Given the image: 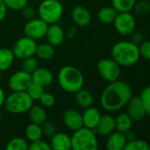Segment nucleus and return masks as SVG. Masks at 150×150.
I'll use <instances>...</instances> for the list:
<instances>
[{"instance_id": "nucleus-21", "label": "nucleus", "mask_w": 150, "mask_h": 150, "mask_svg": "<svg viewBox=\"0 0 150 150\" xmlns=\"http://www.w3.org/2000/svg\"><path fill=\"white\" fill-rule=\"evenodd\" d=\"M74 99L75 103L78 106L82 109H87L93 106L94 103V97L90 91L85 88H81L76 93H74Z\"/></svg>"}, {"instance_id": "nucleus-7", "label": "nucleus", "mask_w": 150, "mask_h": 150, "mask_svg": "<svg viewBox=\"0 0 150 150\" xmlns=\"http://www.w3.org/2000/svg\"><path fill=\"white\" fill-rule=\"evenodd\" d=\"M96 70L101 78L107 82L117 81L121 74V66L112 58L99 60L96 64Z\"/></svg>"}, {"instance_id": "nucleus-25", "label": "nucleus", "mask_w": 150, "mask_h": 150, "mask_svg": "<svg viewBox=\"0 0 150 150\" xmlns=\"http://www.w3.org/2000/svg\"><path fill=\"white\" fill-rule=\"evenodd\" d=\"M54 55H55L54 46H52L49 42H41L37 44L35 56H36L38 58L48 61V60L52 59Z\"/></svg>"}, {"instance_id": "nucleus-19", "label": "nucleus", "mask_w": 150, "mask_h": 150, "mask_svg": "<svg viewBox=\"0 0 150 150\" xmlns=\"http://www.w3.org/2000/svg\"><path fill=\"white\" fill-rule=\"evenodd\" d=\"M102 114L100 110L96 107H89L85 109L84 112L82 113V119H83V127H86L90 130H95Z\"/></svg>"}, {"instance_id": "nucleus-3", "label": "nucleus", "mask_w": 150, "mask_h": 150, "mask_svg": "<svg viewBox=\"0 0 150 150\" xmlns=\"http://www.w3.org/2000/svg\"><path fill=\"white\" fill-rule=\"evenodd\" d=\"M57 82L64 92L74 94L83 88L85 79L80 69L71 64H66L58 71Z\"/></svg>"}, {"instance_id": "nucleus-6", "label": "nucleus", "mask_w": 150, "mask_h": 150, "mask_svg": "<svg viewBox=\"0 0 150 150\" xmlns=\"http://www.w3.org/2000/svg\"><path fill=\"white\" fill-rule=\"evenodd\" d=\"M64 13V7L59 0H43L38 6L37 14L48 25L57 23Z\"/></svg>"}, {"instance_id": "nucleus-44", "label": "nucleus", "mask_w": 150, "mask_h": 150, "mask_svg": "<svg viewBox=\"0 0 150 150\" xmlns=\"http://www.w3.org/2000/svg\"><path fill=\"white\" fill-rule=\"evenodd\" d=\"M125 139L127 141H132V140H134L137 139V136H136V133L134 132H132L131 130L128 131L127 132L125 133Z\"/></svg>"}, {"instance_id": "nucleus-43", "label": "nucleus", "mask_w": 150, "mask_h": 150, "mask_svg": "<svg viewBox=\"0 0 150 150\" xmlns=\"http://www.w3.org/2000/svg\"><path fill=\"white\" fill-rule=\"evenodd\" d=\"M77 33V27L74 26V27H70L67 31L65 32V37H67L68 39H71L75 36Z\"/></svg>"}, {"instance_id": "nucleus-36", "label": "nucleus", "mask_w": 150, "mask_h": 150, "mask_svg": "<svg viewBox=\"0 0 150 150\" xmlns=\"http://www.w3.org/2000/svg\"><path fill=\"white\" fill-rule=\"evenodd\" d=\"M28 150H52L50 143L39 139L36 141H33L28 145Z\"/></svg>"}, {"instance_id": "nucleus-34", "label": "nucleus", "mask_w": 150, "mask_h": 150, "mask_svg": "<svg viewBox=\"0 0 150 150\" xmlns=\"http://www.w3.org/2000/svg\"><path fill=\"white\" fill-rule=\"evenodd\" d=\"M139 98L145 107L146 114L150 116V86H147L142 89L139 95Z\"/></svg>"}, {"instance_id": "nucleus-11", "label": "nucleus", "mask_w": 150, "mask_h": 150, "mask_svg": "<svg viewBox=\"0 0 150 150\" xmlns=\"http://www.w3.org/2000/svg\"><path fill=\"white\" fill-rule=\"evenodd\" d=\"M31 83H32L31 74L26 72L23 70L13 72L8 80V86L10 89L13 92L26 91Z\"/></svg>"}, {"instance_id": "nucleus-4", "label": "nucleus", "mask_w": 150, "mask_h": 150, "mask_svg": "<svg viewBox=\"0 0 150 150\" xmlns=\"http://www.w3.org/2000/svg\"><path fill=\"white\" fill-rule=\"evenodd\" d=\"M71 140V150H98V139L94 130L82 127L74 131Z\"/></svg>"}, {"instance_id": "nucleus-35", "label": "nucleus", "mask_w": 150, "mask_h": 150, "mask_svg": "<svg viewBox=\"0 0 150 150\" xmlns=\"http://www.w3.org/2000/svg\"><path fill=\"white\" fill-rule=\"evenodd\" d=\"M28 0H4L6 7L13 11H21L28 5Z\"/></svg>"}, {"instance_id": "nucleus-50", "label": "nucleus", "mask_w": 150, "mask_h": 150, "mask_svg": "<svg viewBox=\"0 0 150 150\" xmlns=\"http://www.w3.org/2000/svg\"><path fill=\"white\" fill-rule=\"evenodd\" d=\"M59 1H63V0H59Z\"/></svg>"}, {"instance_id": "nucleus-28", "label": "nucleus", "mask_w": 150, "mask_h": 150, "mask_svg": "<svg viewBox=\"0 0 150 150\" xmlns=\"http://www.w3.org/2000/svg\"><path fill=\"white\" fill-rule=\"evenodd\" d=\"M137 0H111V6L117 13H131Z\"/></svg>"}, {"instance_id": "nucleus-24", "label": "nucleus", "mask_w": 150, "mask_h": 150, "mask_svg": "<svg viewBox=\"0 0 150 150\" xmlns=\"http://www.w3.org/2000/svg\"><path fill=\"white\" fill-rule=\"evenodd\" d=\"M15 57L11 49L0 48V71H5L11 68Z\"/></svg>"}, {"instance_id": "nucleus-27", "label": "nucleus", "mask_w": 150, "mask_h": 150, "mask_svg": "<svg viewBox=\"0 0 150 150\" xmlns=\"http://www.w3.org/2000/svg\"><path fill=\"white\" fill-rule=\"evenodd\" d=\"M25 135H26V139L30 142L42 139V138L43 136L42 125H39L34 124V123L29 124L26 127Z\"/></svg>"}, {"instance_id": "nucleus-48", "label": "nucleus", "mask_w": 150, "mask_h": 150, "mask_svg": "<svg viewBox=\"0 0 150 150\" xmlns=\"http://www.w3.org/2000/svg\"><path fill=\"white\" fill-rule=\"evenodd\" d=\"M148 150H150V145L148 146Z\"/></svg>"}, {"instance_id": "nucleus-5", "label": "nucleus", "mask_w": 150, "mask_h": 150, "mask_svg": "<svg viewBox=\"0 0 150 150\" xmlns=\"http://www.w3.org/2000/svg\"><path fill=\"white\" fill-rule=\"evenodd\" d=\"M4 105L8 112L17 115L28 112L34 105V101L26 91H13V93L6 97Z\"/></svg>"}, {"instance_id": "nucleus-8", "label": "nucleus", "mask_w": 150, "mask_h": 150, "mask_svg": "<svg viewBox=\"0 0 150 150\" xmlns=\"http://www.w3.org/2000/svg\"><path fill=\"white\" fill-rule=\"evenodd\" d=\"M113 26L120 35L130 36L136 29V20L132 13H117Z\"/></svg>"}, {"instance_id": "nucleus-32", "label": "nucleus", "mask_w": 150, "mask_h": 150, "mask_svg": "<svg viewBox=\"0 0 150 150\" xmlns=\"http://www.w3.org/2000/svg\"><path fill=\"white\" fill-rule=\"evenodd\" d=\"M149 144L139 139H136L132 141H127L123 150H148Z\"/></svg>"}, {"instance_id": "nucleus-18", "label": "nucleus", "mask_w": 150, "mask_h": 150, "mask_svg": "<svg viewBox=\"0 0 150 150\" xmlns=\"http://www.w3.org/2000/svg\"><path fill=\"white\" fill-rule=\"evenodd\" d=\"M50 145L52 150H71V137L64 132H57L50 137Z\"/></svg>"}, {"instance_id": "nucleus-45", "label": "nucleus", "mask_w": 150, "mask_h": 150, "mask_svg": "<svg viewBox=\"0 0 150 150\" xmlns=\"http://www.w3.org/2000/svg\"><path fill=\"white\" fill-rule=\"evenodd\" d=\"M6 94H5V91L4 89L0 87V107H2L5 103V101H6Z\"/></svg>"}, {"instance_id": "nucleus-17", "label": "nucleus", "mask_w": 150, "mask_h": 150, "mask_svg": "<svg viewBox=\"0 0 150 150\" xmlns=\"http://www.w3.org/2000/svg\"><path fill=\"white\" fill-rule=\"evenodd\" d=\"M116 130L115 117L110 114L102 115L96 129L94 130L96 134L100 136H109Z\"/></svg>"}, {"instance_id": "nucleus-46", "label": "nucleus", "mask_w": 150, "mask_h": 150, "mask_svg": "<svg viewBox=\"0 0 150 150\" xmlns=\"http://www.w3.org/2000/svg\"><path fill=\"white\" fill-rule=\"evenodd\" d=\"M2 78H3V74H2V71H0V82H1V81H2Z\"/></svg>"}, {"instance_id": "nucleus-20", "label": "nucleus", "mask_w": 150, "mask_h": 150, "mask_svg": "<svg viewBox=\"0 0 150 150\" xmlns=\"http://www.w3.org/2000/svg\"><path fill=\"white\" fill-rule=\"evenodd\" d=\"M127 140L124 133L119 132H113L108 136L106 140L107 150H123L126 145Z\"/></svg>"}, {"instance_id": "nucleus-12", "label": "nucleus", "mask_w": 150, "mask_h": 150, "mask_svg": "<svg viewBox=\"0 0 150 150\" xmlns=\"http://www.w3.org/2000/svg\"><path fill=\"white\" fill-rule=\"evenodd\" d=\"M125 106H126V113L132 119V121H140L146 115L145 107L139 96H132Z\"/></svg>"}, {"instance_id": "nucleus-37", "label": "nucleus", "mask_w": 150, "mask_h": 150, "mask_svg": "<svg viewBox=\"0 0 150 150\" xmlns=\"http://www.w3.org/2000/svg\"><path fill=\"white\" fill-rule=\"evenodd\" d=\"M40 103L42 106L46 107V108H50V107H53L56 103V99H55V96L50 94V93H47V92H44L42 94V96H41L40 98Z\"/></svg>"}, {"instance_id": "nucleus-9", "label": "nucleus", "mask_w": 150, "mask_h": 150, "mask_svg": "<svg viewBox=\"0 0 150 150\" xmlns=\"http://www.w3.org/2000/svg\"><path fill=\"white\" fill-rule=\"evenodd\" d=\"M36 46V41L25 35L15 42L12 50L15 58L23 60L27 57L35 55Z\"/></svg>"}, {"instance_id": "nucleus-33", "label": "nucleus", "mask_w": 150, "mask_h": 150, "mask_svg": "<svg viewBox=\"0 0 150 150\" xmlns=\"http://www.w3.org/2000/svg\"><path fill=\"white\" fill-rule=\"evenodd\" d=\"M38 67H39V65H38V60H37V58L35 56L29 57H27V58L23 59V62H22V70L25 71L26 72L32 74Z\"/></svg>"}, {"instance_id": "nucleus-29", "label": "nucleus", "mask_w": 150, "mask_h": 150, "mask_svg": "<svg viewBox=\"0 0 150 150\" xmlns=\"http://www.w3.org/2000/svg\"><path fill=\"white\" fill-rule=\"evenodd\" d=\"M5 150H28V143L21 137H14L8 141Z\"/></svg>"}, {"instance_id": "nucleus-40", "label": "nucleus", "mask_w": 150, "mask_h": 150, "mask_svg": "<svg viewBox=\"0 0 150 150\" xmlns=\"http://www.w3.org/2000/svg\"><path fill=\"white\" fill-rule=\"evenodd\" d=\"M20 12L21 13L22 18L25 19L27 21L35 18V15H36V11L32 6H29L28 5L24 8H22Z\"/></svg>"}, {"instance_id": "nucleus-41", "label": "nucleus", "mask_w": 150, "mask_h": 150, "mask_svg": "<svg viewBox=\"0 0 150 150\" xmlns=\"http://www.w3.org/2000/svg\"><path fill=\"white\" fill-rule=\"evenodd\" d=\"M131 37H132L131 42H133V43H135V44L138 45V46L144 41V39H143V34H142L141 32H139V31H136V30H135V31L131 35Z\"/></svg>"}, {"instance_id": "nucleus-15", "label": "nucleus", "mask_w": 150, "mask_h": 150, "mask_svg": "<svg viewBox=\"0 0 150 150\" xmlns=\"http://www.w3.org/2000/svg\"><path fill=\"white\" fill-rule=\"evenodd\" d=\"M45 37L47 39V42L56 47L63 43L65 38V33L63 28L59 24L54 23L48 26Z\"/></svg>"}, {"instance_id": "nucleus-31", "label": "nucleus", "mask_w": 150, "mask_h": 150, "mask_svg": "<svg viewBox=\"0 0 150 150\" xmlns=\"http://www.w3.org/2000/svg\"><path fill=\"white\" fill-rule=\"evenodd\" d=\"M26 92L28 94V96L31 97V99L33 101H39L41 96H42V94L45 91H44V88L43 87L36 84V83L32 82L30 84V86L28 88V89L26 90Z\"/></svg>"}, {"instance_id": "nucleus-30", "label": "nucleus", "mask_w": 150, "mask_h": 150, "mask_svg": "<svg viewBox=\"0 0 150 150\" xmlns=\"http://www.w3.org/2000/svg\"><path fill=\"white\" fill-rule=\"evenodd\" d=\"M132 12L138 16H146L150 13V4L148 0H139L136 1Z\"/></svg>"}, {"instance_id": "nucleus-49", "label": "nucleus", "mask_w": 150, "mask_h": 150, "mask_svg": "<svg viewBox=\"0 0 150 150\" xmlns=\"http://www.w3.org/2000/svg\"><path fill=\"white\" fill-rule=\"evenodd\" d=\"M148 2H149V4H150V0H148Z\"/></svg>"}, {"instance_id": "nucleus-38", "label": "nucleus", "mask_w": 150, "mask_h": 150, "mask_svg": "<svg viewBox=\"0 0 150 150\" xmlns=\"http://www.w3.org/2000/svg\"><path fill=\"white\" fill-rule=\"evenodd\" d=\"M140 57L150 61V41H143L139 45Z\"/></svg>"}, {"instance_id": "nucleus-10", "label": "nucleus", "mask_w": 150, "mask_h": 150, "mask_svg": "<svg viewBox=\"0 0 150 150\" xmlns=\"http://www.w3.org/2000/svg\"><path fill=\"white\" fill-rule=\"evenodd\" d=\"M48 24L41 18H34L28 21L24 26V35L35 41L41 40L45 37Z\"/></svg>"}, {"instance_id": "nucleus-47", "label": "nucleus", "mask_w": 150, "mask_h": 150, "mask_svg": "<svg viewBox=\"0 0 150 150\" xmlns=\"http://www.w3.org/2000/svg\"><path fill=\"white\" fill-rule=\"evenodd\" d=\"M1 120H2V112L0 110V122H1Z\"/></svg>"}, {"instance_id": "nucleus-14", "label": "nucleus", "mask_w": 150, "mask_h": 150, "mask_svg": "<svg viewBox=\"0 0 150 150\" xmlns=\"http://www.w3.org/2000/svg\"><path fill=\"white\" fill-rule=\"evenodd\" d=\"M71 17L74 25L79 28L88 26L92 21L91 13L83 6H76L71 12Z\"/></svg>"}, {"instance_id": "nucleus-39", "label": "nucleus", "mask_w": 150, "mask_h": 150, "mask_svg": "<svg viewBox=\"0 0 150 150\" xmlns=\"http://www.w3.org/2000/svg\"><path fill=\"white\" fill-rule=\"evenodd\" d=\"M42 129L43 134L48 137H51L57 132V127L54 125V123L50 121H47V120L42 125Z\"/></svg>"}, {"instance_id": "nucleus-23", "label": "nucleus", "mask_w": 150, "mask_h": 150, "mask_svg": "<svg viewBox=\"0 0 150 150\" xmlns=\"http://www.w3.org/2000/svg\"><path fill=\"white\" fill-rule=\"evenodd\" d=\"M117 15V12L112 6H104L98 11L97 19L102 24L110 25L113 24Z\"/></svg>"}, {"instance_id": "nucleus-22", "label": "nucleus", "mask_w": 150, "mask_h": 150, "mask_svg": "<svg viewBox=\"0 0 150 150\" xmlns=\"http://www.w3.org/2000/svg\"><path fill=\"white\" fill-rule=\"evenodd\" d=\"M132 119L129 117V115L126 112H122L115 117L116 130L125 134L128 131L132 130Z\"/></svg>"}, {"instance_id": "nucleus-16", "label": "nucleus", "mask_w": 150, "mask_h": 150, "mask_svg": "<svg viewBox=\"0 0 150 150\" xmlns=\"http://www.w3.org/2000/svg\"><path fill=\"white\" fill-rule=\"evenodd\" d=\"M32 82L36 83L44 88L50 86L54 81V75L50 70L45 67H38L32 74Z\"/></svg>"}, {"instance_id": "nucleus-42", "label": "nucleus", "mask_w": 150, "mask_h": 150, "mask_svg": "<svg viewBox=\"0 0 150 150\" xmlns=\"http://www.w3.org/2000/svg\"><path fill=\"white\" fill-rule=\"evenodd\" d=\"M8 8L6 7L4 0H0V21H2L7 15Z\"/></svg>"}, {"instance_id": "nucleus-13", "label": "nucleus", "mask_w": 150, "mask_h": 150, "mask_svg": "<svg viewBox=\"0 0 150 150\" xmlns=\"http://www.w3.org/2000/svg\"><path fill=\"white\" fill-rule=\"evenodd\" d=\"M63 123L69 130L77 131L83 127L82 114L74 109H68L63 113Z\"/></svg>"}, {"instance_id": "nucleus-26", "label": "nucleus", "mask_w": 150, "mask_h": 150, "mask_svg": "<svg viewBox=\"0 0 150 150\" xmlns=\"http://www.w3.org/2000/svg\"><path fill=\"white\" fill-rule=\"evenodd\" d=\"M31 123L42 125L47 120V114L43 107L40 105H33L28 110Z\"/></svg>"}, {"instance_id": "nucleus-2", "label": "nucleus", "mask_w": 150, "mask_h": 150, "mask_svg": "<svg viewBox=\"0 0 150 150\" xmlns=\"http://www.w3.org/2000/svg\"><path fill=\"white\" fill-rule=\"evenodd\" d=\"M111 58L121 67L134 65L140 58L139 46L131 41H120L116 42L110 50Z\"/></svg>"}, {"instance_id": "nucleus-1", "label": "nucleus", "mask_w": 150, "mask_h": 150, "mask_svg": "<svg viewBox=\"0 0 150 150\" xmlns=\"http://www.w3.org/2000/svg\"><path fill=\"white\" fill-rule=\"evenodd\" d=\"M132 96L131 86L122 81L109 82L101 94L100 103L102 107L109 111L114 112L124 108Z\"/></svg>"}]
</instances>
